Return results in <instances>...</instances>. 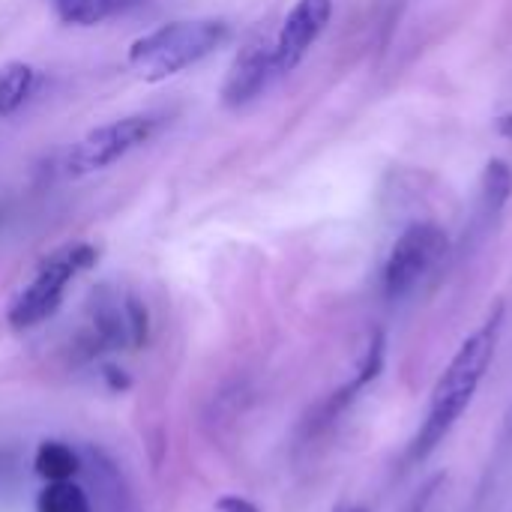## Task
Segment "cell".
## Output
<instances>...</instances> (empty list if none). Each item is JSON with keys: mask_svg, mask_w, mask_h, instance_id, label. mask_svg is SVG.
Segmentation results:
<instances>
[{"mask_svg": "<svg viewBox=\"0 0 512 512\" xmlns=\"http://www.w3.org/2000/svg\"><path fill=\"white\" fill-rule=\"evenodd\" d=\"M213 512H258V507L243 498H222V501H216Z\"/></svg>", "mask_w": 512, "mask_h": 512, "instance_id": "16", "label": "cell"}, {"mask_svg": "<svg viewBox=\"0 0 512 512\" xmlns=\"http://www.w3.org/2000/svg\"><path fill=\"white\" fill-rule=\"evenodd\" d=\"M333 18V0H297L273 42L276 75L291 72Z\"/></svg>", "mask_w": 512, "mask_h": 512, "instance_id": "6", "label": "cell"}, {"mask_svg": "<svg viewBox=\"0 0 512 512\" xmlns=\"http://www.w3.org/2000/svg\"><path fill=\"white\" fill-rule=\"evenodd\" d=\"M276 78V63H273V45L264 39H252L249 45L240 48V54L231 63V72L222 87V102L231 108H240L261 96V90Z\"/></svg>", "mask_w": 512, "mask_h": 512, "instance_id": "7", "label": "cell"}, {"mask_svg": "<svg viewBox=\"0 0 512 512\" xmlns=\"http://www.w3.org/2000/svg\"><path fill=\"white\" fill-rule=\"evenodd\" d=\"M447 234L438 225H411L393 243L387 267H384V288L390 300L405 297L414 291L444 258Z\"/></svg>", "mask_w": 512, "mask_h": 512, "instance_id": "5", "label": "cell"}, {"mask_svg": "<svg viewBox=\"0 0 512 512\" xmlns=\"http://www.w3.org/2000/svg\"><path fill=\"white\" fill-rule=\"evenodd\" d=\"M156 129H159V117L153 114H132V117L105 123L72 144L63 168L69 177H87V174L105 171L108 165L120 162L135 147L147 144L156 135Z\"/></svg>", "mask_w": 512, "mask_h": 512, "instance_id": "4", "label": "cell"}, {"mask_svg": "<svg viewBox=\"0 0 512 512\" xmlns=\"http://www.w3.org/2000/svg\"><path fill=\"white\" fill-rule=\"evenodd\" d=\"M36 512H93L90 510V501L87 495L72 486L69 480L66 483H48L36 501Z\"/></svg>", "mask_w": 512, "mask_h": 512, "instance_id": "13", "label": "cell"}, {"mask_svg": "<svg viewBox=\"0 0 512 512\" xmlns=\"http://www.w3.org/2000/svg\"><path fill=\"white\" fill-rule=\"evenodd\" d=\"M512 198V171L504 159H492L483 171L480 183V204L486 216H498Z\"/></svg>", "mask_w": 512, "mask_h": 512, "instance_id": "12", "label": "cell"}, {"mask_svg": "<svg viewBox=\"0 0 512 512\" xmlns=\"http://www.w3.org/2000/svg\"><path fill=\"white\" fill-rule=\"evenodd\" d=\"M501 324H504V303H498L489 312V318L483 321V327L474 336L465 339V345L459 348V354L453 357L447 372L438 378V384L432 390L429 417H426V423H423V429H420V435L414 438V447H411L414 459H426L447 438V432L456 426V420L471 405L486 369L495 360Z\"/></svg>", "mask_w": 512, "mask_h": 512, "instance_id": "1", "label": "cell"}, {"mask_svg": "<svg viewBox=\"0 0 512 512\" xmlns=\"http://www.w3.org/2000/svg\"><path fill=\"white\" fill-rule=\"evenodd\" d=\"M231 39V27L219 18L171 21L129 45V66L144 81H165L222 48Z\"/></svg>", "mask_w": 512, "mask_h": 512, "instance_id": "2", "label": "cell"}, {"mask_svg": "<svg viewBox=\"0 0 512 512\" xmlns=\"http://www.w3.org/2000/svg\"><path fill=\"white\" fill-rule=\"evenodd\" d=\"M381 366H384V333H372V342H369L366 357L360 363V375L354 378V384L348 387V393H354V390L366 387L369 381H375L378 372H381Z\"/></svg>", "mask_w": 512, "mask_h": 512, "instance_id": "14", "label": "cell"}, {"mask_svg": "<svg viewBox=\"0 0 512 512\" xmlns=\"http://www.w3.org/2000/svg\"><path fill=\"white\" fill-rule=\"evenodd\" d=\"M333 512H369L366 507H357V504H342V507H336Z\"/></svg>", "mask_w": 512, "mask_h": 512, "instance_id": "17", "label": "cell"}, {"mask_svg": "<svg viewBox=\"0 0 512 512\" xmlns=\"http://www.w3.org/2000/svg\"><path fill=\"white\" fill-rule=\"evenodd\" d=\"M138 0H57V15L66 24H78V27H93L102 24L126 9H132Z\"/></svg>", "mask_w": 512, "mask_h": 512, "instance_id": "9", "label": "cell"}, {"mask_svg": "<svg viewBox=\"0 0 512 512\" xmlns=\"http://www.w3.org/2000/svg\"><path fill=\"white\" fill-rule=\"evenodd\" d=\"M93 339L105 348H120V345L132 348L126 306L120 297H111L108 291L93 294Z\"/></svg>", "mask_w": 512, "mask_h": 512, "instance_id": "8", "label": "cell"}, {"mask_svg": "<svg viewBox=\"0 0 512 512\" xmlns=\"http://www.w3.org/2000/svg\"><path fill=\"white\" fill-rule=\"evenodd\" d=\"M126 306V321H129V339H132V348H141L147 342V330H150V318H147V309L138 297H126L123 300Z\"/></svg>", "mask_w": 512, "mask_h": 512, "instance_id": "15", "label": "cell"}, {"mask_svg": "<svg viewBox=\"0 0 512 512\" xmlns=\"http://www.w3.org/2000/svg\"><path fill=\"white\" fill-rule=\"evenodd\" d=\"M96 258H99V252L90 243H72V246H63L54 255H48L39 264L30 285H24L15 294V300L9 303V312H6L9 324L15 330H27V327L42 324L45 318H51L63 303L66 285L78 273L90 270L96 264Z\"/></svg>", "mask_w": 512, "mask_h": 512, "instance_id": "3", "label": "cell"}, {"mask_svg": "<svg viewBox=\"0 0 512 512\" xmlns=\"http://www.w3.org/2000/svg\"><path fill=\"white\" fill-rule=\"evenodd\" d=\"M78 456L72 447L60 444V441H42L33 459V468L42 480L48 483H66L78 474Z\"/></svg>", "mask_w": 512, "mask_h": 512, "instance_id": "10", "label": "cell"}, {"mask_svg": "<svg viewBox=\"0 0 512 512\" xmlns=\"http://www.w3.org/2000/svg\"><path fill=\"white\" fill-rule=\"evenodd\" d=\"M36 69L27 63H9L0 69V117L15 114L33 93Z\"/></svg>", "mask_w": 512, "mask_h": 512, "instance_id": "11", "label": "cell"}]
</instances>
